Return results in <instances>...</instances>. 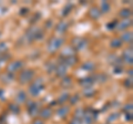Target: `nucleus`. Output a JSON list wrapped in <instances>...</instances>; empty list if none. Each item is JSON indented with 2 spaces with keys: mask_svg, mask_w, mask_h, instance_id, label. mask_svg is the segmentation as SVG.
I'll use <instances>...</instances> for the list:
<instances>
[{
  "mask_svg": "<svg viewBox=\"0 0 133 124\" xmlns=\"http://www.w3.org/2000/svg\"><path fill=\"white\" fill-rule=\"evenodd\" d=\"M62 43H63V39L59 38V37H55V38H52L51 40L49 41V43H48V50L50 52H55V51H57L58 49L61 47Z\"/></svg>",
  "mask_w": 133,
  "mask_h": 124,
  "instance_id": "nucleus-1",
  "label": "nucleus"
},
{
  "mask_svg": "<svg viewBox=\"0 0 133 124\" xmlns=\"http://www.w3.org/2000/svg\"><path fill=\"white\" fill-rule=\"evenodd\" d=\"M42 89H43V82L39 79V80L35 81L31 84V86H30V93L32 94L33 97H36V95H38L41 91H42Z\"/></svg>",
  "mask_w": 133,
  "mask_h": 124,
  "instance_id": "nucleus-2",
  "label": "nucleus"
},
{
  "mask_svg": "<svg viewBox=\"0 0 133 124\" xmlns=\"http://www.w3.org/2000/svg\"><path fill=\"white\" fill-rule=\"evenodd\" d=\"M95 112L92 110H85L84 113H83V122H85V124H92L95 120Z\"/></svg>",
  "mask_w": 133,
  "mask_h": 124,
  "instance_id": "nucleus-3",
  "label": "nucleus"
},
{
  "mask_svg": "<svg viewBox=\"0 0 133 124\" xmlns=\"http://www.w3.org/2000/svg\"><path fill=\"white\" fill-rule=\"evenodd\" d=\"M33 77V71L31 70H26L23 71L21 74H20V82L21 83H27L28 81H30Z\"/></svg>",
  "mask_w": 133,
  "mask_h": 124,
  "instance_id": "nucleus-4",
  "label": "nucleus"
},
{
  "mask_svg": "<svg viewBox=\"0 0 133 124\" xmlns=\"http://www.w3.org/2000/svg\"><path fill=\"white\" fill-rule=\"evenodd\" d=\"M73 43H74V47L77 49H83L85 48V44H87V41L84 39H81V38H77L73 40Z\"/></svg>",
  "mask_w": 133,
  "mask_h": 124,
  "instance_id": "nucleus-5",
  "label": "nucleus"
},
{
  "mask_svg": "<svg viewBox=\"0 0 133 124\" xmlns=\"http://www.w3.org/2000/svg\"><path fill=\"white\" fill-rule=\"evenodd\" d=\"M29 113L31 115H37L39 113V105L35 102L30 103V105H29Z\"/></svg>",
  "mask_w": 133,
  "mask_h": 124,
  "instance_id": "nucleus-6",
  "label": "nucleus"
},
{
  "mask_svg": "<svg viewBox=\"0 0 133 124\" xmlns=\"http://www.w3.org/2000/svg\"><path fill=\"white\" fill-rule=\"evenodd\" d=\"M131 24V20L130 19H123L122 21H120L119 22V24L116 26V28L118 29H120V30H123V29H127V28H129V26Z\"/></svg>",
  "mask_w": 133,
  "mask_h": 124,
  "instance_id": "nucleus-7",
  "label": "nucleus"
},
{
  "mask_svg": "<svg viewBox=\"0 0 133 124\" xmlns=\"http://www.w3.org/2000/svg\"><path fill=\"white\" fill-rule=\"evenodd\" d=\"M22 63L20 61H17V62H12V63L9 64V67H8V71L9 72H12V71H16V70H18L21 68Z\"/></svg>",
  "mask_w": 133,
  "mask_h": 124,
  "instance_id": "nucleus-8",
  "label": "nucleus"
},
{
  "mask_svg": "<svg viewBox=\"0 0 133 124\" xmlns=\"http://www.w3.org/2000/svg\"><path fill=\"white\" fill-rule=\"evenodd\" d=\"M66 72V65L63 64V63H61L58 65V68H57V75H59V77H63L64 74Z\"/></svg>",
  "mask_w": 133,
  "mask_h": 124,
  "instance_id": "nucleus-9",
  "label": "nucleus"
},
{
  "mask_svg": "<svg viewBox=\"0 0 133 124\" xmlns=\"http://www.w3.org/2000/svg\"><path fill=\"white\" fill-rule=\"evenodd\" d=\"M51 114H52V111H51V109H49V107H44V109L41 110V112H40V115L43 119L50 118V116H51Z\"/></svg>",
  "mask_w": 133,
  "mask_h": 124,
  "instance_id": "nucleus-10",
  "label": "nucleus"
},
{
  "mask_svg": "<svg viewBox=\"0 0 133 124\" xmlns=\"http://www.w3.org/2000/svg\"><path fill=\"white\" fill-rule=\"evenodd\" d=\"M124 60H125L127 63L129 64H131L132 63V51H131V49H130V51L127 50L125 52H124Z\"/></svg>",
  "mask_w": 133,
  "mask_h": 124,
  "instance_id": "nucleus-11",
  "label": "nucleus"
},
{
  "mask_svg": "<svg viewBox=\"0 0 133 124\" xmlns=\"http://www.w3.org/2000/svg\"><path fill=\"white\" fill-rule=\"evenodd\" d=\"M68 112H69V109H68V107H61V109H59V110H58L57 114L59 115L60 118H64L65 115L68 114Z\"/></svg>",
  "mask_w": 133,
  "mask_h": 124,
  "instance_id": "nucleus-12",
  "label": "nucleus"
},
{
  "mask_svg": "<svg viewBox=\"0 0 133 124\" xmlns=\"http://www.w3.org/2000/svg\"><path fill=\"white\" fill-rule=\"evenodd\" d=\"M81 84L84 86H90L93 84V78H85L81 81Z\"/></svg>",
  "mask_w": 133,
  "mask_h": 124,
  "instance_id": "nucleus-13",
  "label": "nucleus"
},
{
  "mask_svg": "<svg viewBox=\"0 0 133 124\" xmlns=\"http://www.w3.org/2000/svg\"><path fill=\"white\" fill-rule=\"evenodd\" d=\"M100 15H101V11L98 10L97 8H93V9H91V11H90V16L91 17H93V18H95V19L99 18Z\"/></svg>",
  "mask_w": 133,
  "mask_h": 124,
  "instance_id": "nucleus-14",
  "label": "nucleus"
},
{
  "mask_svg": "<svg viewBox=\"0 0 133 124\" xmlns=\"http://www.w3.org/2000/svg\"><path fill=\"white\" fill-rule=\"evenodd\" d=\"M130 15H131L130 9H123L122 11H120V17H122L124 19H128Z\"/></svg>",
  "mask_w": 133,
  "mask_h": 124,
  "instance_id": "nucleus-15",
  "label": "nucleus"
},
{
  "mask_svg": "<svg viewBox=\"0 0 133 124\" xmlns=\"http://www.w3.org/2000/svg\"><path fill=\"white\" fill-rule=\"evenodd\" d=\"M66 27H68V24L65 22H61V23H59V26L57 27V31L58 32H64L66 30Z\"/></svg>",
  "mask_w": 133,
  "mask_h": 124,
  "instance_id": "nucleus-16",
  "label": "nucleus"
},
{
  "mask_svg": "<svg viewBox=\"0 0 133 124\" xmlns=\"http://www.w3.org/2000/svg\"><path fill=\"white\" fill-rule=\"evenodd\" d=\"M121 39L123 41H125V42H129V41L131 42V40H132V33H131V32H127V33H124L121 37Z\"/></svg>",
  "mask_w": 133,
  "mask_h": 124,
  "instance_id": "nucleus-17",
  "label": "nucleus"
},
{
  "mask_svg": "<svg viewBox=\"0 0 133 124\" xmlns=\"http://www.w3.org/2000/svg\"><path fill=\"white\" fill-rule=\"evenodd\" d=\"M68 62V64L69 65H72V64H74L77 62V59H76V57H73V56H71V57H68L66 58V60H65V63Z\"/></svg>",
  "mask_w": 133,
  "mask_h": 124,
  "instance_id": "nucleus-18",
  "label": "nucleus"
},
{
  "mask_svg": "<svg viewBox=\"0 0 133 124\" xmlns=\"http://www.w3.org/2000/svg\"><path fill=\"white\" fill-rule=\"evenodd\" d=\"M17 101L18 102H24L26 101V94H24V92H19L18 97H17Z\"/></svg>",
  "mask_w": 133,
  "mask_h": 124,
  "instance_id": "nucleus-19",
  "label": "nucleus"
},
{
  "mask_svg": "<svg viewBox=\"0 0 133 124\" xmlns=\"http://www.w3.org/2000/svg\"><path fill=\"white\" fill-rule=\"evenodd\" d=\"M111 45L113 48H118L119 45H121V40L120 39H113L111 41Z\"/></svg>",
  "mask_w": 133,
  "mask_h": 124,
  "instance_id": "nucleus-20",
  "label": "nucleus"
},
{
  "mask_svg": "<svg viewBox=\"0 0 133 124\" xmlns=\"http://www.w3.org/2000/svg\"><path fill=\"white\" fill-rule=\"evenodd\" d=\"M109 8H110V5H109L108 2L103 1V2L101 3V9H102V11H103V12H108V10H109Z\"/></svg>",
  "mask_w": 133,
  "mask_h": 124,
  "instance_id": "nucleus-21",
  "label": "nucleus"
},
{
  "mask_svg": "<svg viewBox=\"0 0 133 124\" xmlns=\"http://www.w3.org/2000/svg\"><path fill=\"white\" fill-rule=\"evenodd\" d=\"M82 68H83V69H88V70H92V69L94 68V65H93V63H91V62H88V63L83 64Z\"/></svg>",
  "mask_w": 133,
  "mask_h": 124,
  "instance_id": "nucleus-22",
  "label": "nucleus"
},
{
  "mask_svg": "<svg viewBox=\"0 0 133 124\" xmlns=\"http://www.w3.org/2000/svg\"><path fill=\"white\" fill-rule=\"evenodd\" d=\"M83 93H84V95L90 97V95H92V94L94 93V91L92 89H85L84 91H83Z\"/></svg>",
  "mask_w": 133,
  "mask_h": 124,
  "instance_id": "nucleus-23",
  "label": "nucleus"
},
{
  "mask_svg": "<svg viewBox=\"0 0 133 124\" xmlns=\"http://www.w3.org/2000/svg\"><path fill=\"white\" fill-rule=\"evenodd\" d=\"M62 85H63V86H65V85L70 86V85H71V80H70V78H68V79H64L63 82H62Z\"/></svg>",
  "mask_w": 133,
  "mask_h": 124,
  "instance_id": "nucleus-24",
  "label": "nucleus"
},
{
  "mask_svg": "<svg viewBox=\"0 0 133 124\" xmlns=\"http://www.w3.org/2000/svg\"><path fill=\"white\" fill-rule=\"evenodd\" d=\"M70 124H81L80 122V120H78V119H73L71 122H70Z\"/></svg>",
  "mask_w": 133,
  "mask_h": 124,
  "instance_id": "nucleus-25",
  "label": "nucleus"
},
{
  "mask_svg": "<svg viewBox=\"0 0 133 124\" xmlns=\"http://www.w3.org/2000/svg\"><path fill=\"white\" fill-rule=\"evenodd\" d=\"M0 49H3V51L7 49V44L6 43H0Z\"/></svg>",
  "mask_w": 133,
  "mask_h": 124,
  "instance_id": "nucleus-26",
  "label": "nucleus"
},
{
  "mask_svg": "<svg viewBox=\"0 0 133 124\" xmlns=\"http://www.w3.org/2000/svg\"><path fill=\"white\" fill-rule=\"evenodd\" d=\"M32 124H43V122L40 121V120H35V121L32 122Z\"/></svg>",
  "mask_w": 133,
  "mask_h": 124,
  "instance_id": "nucleus-27",
  "label": "nucleus"
},
{
  "mask_svg": "<svg viewBox=\"0 0 133 124\" xmlns=\"http://www.w3.org/2000/svg\"><path fill=\"white\" fill-rule=\"evenodd\" d=\"M116 115H118V114H113V115H112V116H113V118H110L109 120H108V121L111 122V121H113V120H116V119H118V118H116Z\"/></svg>",
  "mask_w": 133,
  "mask_h": 124,
  "instance_id": "nucleus-28",
  "label": "nucleus"
},
{
  "mask_svg": "<svg viewBox=\"0 0 133 124\" xmlns=\"http://www.w3.org/2000/svg\"><path fill=\"white\" fill-rule=\"evenodd\" d=\"M2 93V90H0V94H1Z\"/></svg>",
  "mask_w": 133,
  "mask_h": 124,
  "instance_id": "nucleus-29",
  "label": "nucleus"
}]
</instances>
